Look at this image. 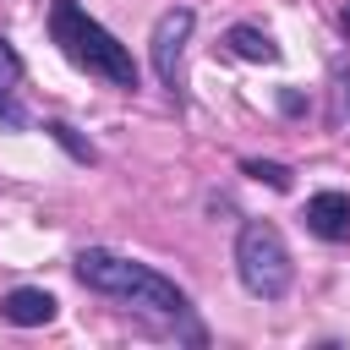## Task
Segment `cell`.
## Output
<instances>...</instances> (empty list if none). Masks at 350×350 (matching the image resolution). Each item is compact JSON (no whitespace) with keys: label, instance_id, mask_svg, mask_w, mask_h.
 Returning <instances> with one entry per match:
<instances>
[{"label":"cell","instance_id":"1","mask_svg":"<svg viewBox=\"0 0 350 350\" xmlns=\"http://www.w3.org/2000/svg\"><path fill=\"white\" fill-rule=\"evenodd\" d=\"M71 268H77V279H82L88 290H98V295H109V301H126V306H142V312L175 323L191 345H202V328H197V317H191V295H186L175 279H164L159 268H148V262H137V257H120V252H109V246H82Z\"/></svg>","mask_w":350,"mask_h":350},{"label":"cell","instance_id":"2","mask_svg":"<svg viewBox=\"0 0 350 350\" xmlns=\"http://www.w3.org/2000/svg\"><path fill=\"white\" fill-rule=\"evenodd\" d=\"M49 38H55V49H60L71 66H82L88 77H104V82L120 88V93H137V88H142V71H137L131 49H126L98 16H88L82 0H49Z\"/></svg>","mask_w":350,"mask_h":350},{"label":"cell","instance_id":"3","mask_svg":"<svg viewBox=\"0 0 350 350\" xmlns=\"http://www.w3.org/2000/svg\"><path fill=\"white\" fill-rule=\"evenodd\" d=\"M235 279L257 301H284L290 295L295 262H290V246H284L279 224H268V219H246L241 224V235H235Z\"/></svg>","mask_w":350,"mask_h":350},{"label":"cell","instance_id":"4","mask_svg":"<svg viewBox=\"0 0 350 350\" xmlns=\"http://www.w3.org/2000/svg\"><path fill=\"white\" fill-rule=\"evenodd\" d=\"M191 27H197V11H191V5H170V11L153 22V38H148L153 77H159V88L170 93V104H175V109H186V71H180V60H186Z\"/></svg>","mask_w":350,"mask_h":350},{"label":"cell","instance_id":"5","mask_svg":"<svg viewBox=\"0 0 350 350\" xmlns=\"http://www.w3.org/2000/svg\"><path fill=\"white\" fill-rule=\"evenodd\" d=\"M301 224L328 246L350 241V191H312L306 208H301Z\"/></svg>","mask_w":350,"mask_h":350},{"label":"cell","instance_id":"6","mask_svg":"<svg viewBox=\"0 0 350 350\" xmlns=\"http://www.w3.org/2000/svg\"><path fill=\"white\" fill-rule=\"evenodd\" d=\"M55 312H60V301L38 284H16V290L0 295V317L11 328H44V323H55Z\"/></svg>","mask_w":350,"mask_h":350},{"label":"cell","instance_id":"7","mask_svg":"<svg viewBox=\"0 0 350 350\" xmlns=\"http://www.w3.org/2000/svg\"><path fill=\"white\" fill-rule=\"evenodd\" d=\"M224 49L241 55V60H252V66H273V60H279V44H273L262 27H252V22H235V27L224 33Z\"/></svg>","mask_w":350,"mask_h":350},{"label":"cell","instance_id":"8","mask_svg":"<svg viewBox=\"0 0 350 350\" xmlns=\"http://www.w3.org/2000/svg\"><path fill=\"white\" fill-rule=\"evenodd\" d=\"M241 175H252V180H262V186H273V191H290V186H295V170L279 164V159H241Z\"/></svg>","mask_w":350,"mask_h":350},{"label":"cell","instance_id":"9","mask_svg":"<svg viewBox=\"0 0 350 350\" xmlns=\"http://www.w3.org/2000/svg\"><path fill=\"white\" fill-rule=\"evenodd\" d=\"M44 131H49V137H55V142H60V148H66V153L77 159V164H98V148H93V142H82V137H77V131H71L66 120H49Z\"/></svg>","mask_w":350,"mask_h":350},{"label":"cell","instance_id":"10","mask_svg":"<svg viewBox=\"0 0 350 350\" xmlns=\"http://www.w3.org/2000/svg\"><path fill=\"white\" fill-rule=\"evenodd\" d=\"M27 126H33V120H27L22 98H16V88L0 82V131H27Z\"/></svg>","mask_w":350,"mask_h":350},{"label":"cell","instance_id":"11","mask_svg":"<svg viewBox=\"0 0 350 350\" xmlns=\"http://www.w3.org/2000/svg\"><path fill=\"white\" fill-rule=\"evenodd\" d=\"M0 82H11V88L22 82V55H16L5 38H0Z\"/></svg>","mask_w":350,"mask_h":350},{"label":"cell","instance_id":"12","mask_svg":"<svg viewBox=\"0 0 350 350\" xmlns=\"http://www.w3.org/2000/svg\"><path fill=\"white\" fill-rule=\"evenodd\" d=\"M279 109H284V115H301L306 98H301V93H279Z\"/></svg>","mask_w":350,"mask_h":350},{"label":"cell","instance_id":"13","mask_svg":"<svg viewBox=\"0 0 350 350\" xmlns=\"http://www.w3.org/2000/svg\"><path fill=\"white\" fill-rule=\"evenodd\" d=\"M345 27H350V5H345Z\"/></svg>","mask_w":350,"mask_h":350}]
</instances>
